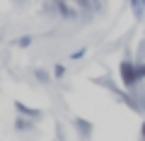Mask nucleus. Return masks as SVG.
I'll return each instance as SVG.
<instances>
[{"mask_svg": "<svg viewBox=\"0 0 145 141\" xmlns=\"http://www.w3.org/2000/svg\"><path fill=\"white\" fill-rule=\"evenodd\" d=\"M53 75H56V78H65V66H63V63H56V66H53Z\"/></svg>", "mask_w": 145, "mask_h": 141, "instance_id": "10", "label": "nucleus"}, {"mask_svg": "<svg viewBox=\"0 0 145 141\" xmlns=\"http://www.w3.org/2000/svg\"><path fill=\"white\" fill-rule=\"evenodd\" d=\"M85 54H87V46H80L78 51H72V54H70V58H72V61H78V58H82Z\"/></svg>", "mask_w": 145, "mask_h": 141, "instance_id": "11", "label": "nucleus"}, {"mask_svg": "<svg viewBox=\"0 0 145 141\" xmlns=\"http://www.w3.org/2000/svg\"><path fill=\"white\" fill-rule=\"evenodd\" d=\"M75 126H78V131H80V136H89V131H92V124L89 122H85V119H75Z\"/></svg>", "mask_w": 145, "mask_h": 141, "instance_id": "6", "label": "nucleus"}, {"mask_svg": "<svg viewBox=\"0 0 145 141\" xmlns=\"http://www.w3.org/2000/svg\"><path fill=\"white\" fill-rule=\"evenodd\" d=\"M131 10H133L135 20H143L145 17V0H131Z\"/></svg>", "mask_w": 145, "mask_h": 141, "instance_id": "4", "label": "nucleus"}, {"mask_svg": "<svg viewBox=\"0 0 145 141\" xmlns=\"http://www.w3.org/2000/svg\"><path fill=\"white\" fill-rule=\"evenodd\" d=\"M138 61H145V39L140 42V49H138Z\"/></svg>", "mask_w": 145, "mask_h": 141, "instance_id": "12", "label": "nucleus"}, {"mask_svg": "<svg viewBox=\"0 0 145 141\" xmlns=\"http://www.w3.org/2000/svg\"><path fill=\"white\" fill-rule=\"evenodd\" d=\"M119 75H121V83H123L126 90H138L140 80H138V73H135V61L123 58L119 66Z\"/></svg>", "mask_w": 145, "mask_h": 141, "instance_id": "2", "label": "nucleus"}, {"mask_svg": "<svg viewBox=\"0 0 145 141\" xmlns=\"http://www.w3.org/2000/svg\"><path fill=\"white\" fill-rule=\"evenodd\" d=\"M140 139L145 141V119H143V124H140Z\"/></svg>", "mask_w": 145, "mask_h": 141, "instance_id": "13", "label": "nucleus"}, {"mask_svg": "<svg viewBox=\"0 0 145 141\" xmlns=\"http://www.w3.org/2000/svg\"><path fill=\"white\" fill-rule=\"evenodd\" d=\"M31 126H34V122H31V119H27V117H22V115L15 119V129H17V131H29Z\"/></svg>", "mask_w": 145, "mask_h": 141, "instance_id": "5", "label": "nucleus"}, {"mask_svg": "<svg viewBox=\"0 0 145 141\" xmlns=\"http://www.w3.org/2000/svg\"><path fill=\"white\" fill-rule=\"evenodd\" d=\"M31 42H34V37H31V34H24V37H20L17 39V46H31Z\"/></svg>", "mask_w": 145, "mask_h": 141, "instance_id": "9", "label": "nucleus"}, {"mask_svg": "<svg viewBox=\"0 0 145 141\" xmlns=\"http://www.w3.org/2000/svg\"><path fill=\"white\" fill-rule=\"evenodd\" d=\"M44 10H46L48 15H58V17H63V20H70V22H75L80 17L78 5L70 3V0H46Z\"/></svg>", "mask_w": 145, "mask_h": 141, "instance_id": "1", "label": "nucleus"}, {"mask_svg": "<svg viewBox=\"0 0 145 141\" xmlns=\"http://www.w3.org/2000/svg\"><path fill=\"white\" fill-rule=\"evenodd\" d=\"M17 3H22V0H17Z\"/></svg>", "mask_w": 145, "mask_h": 141, "instance_id": "14", "label": "nucleus"}, {"mask_svg": "<svg viewBox=\"0 0 145 141\" xmlns=\"http://www.w3.org/2000/svg\"><path fill=\"white\" fill-rule=\"evenodd\" d=\"M34 78L39 80V83H48V78H51V75H48L44 68H34Z\"/></svg>", "mask_w": 145, "mask_h": 141, "instance_id": "7", "label": "nucleus"}, {"mask_svg": "<svg viewBox=\"0 0 145 141\" xmlns=\"http://www.w3.org/2000/svg\"><path fill=\"white\" fill-rule=\"evenodd\" d=\"M135 73H138V80L143 83L145 80V61H135Z\"/></svg>", "mask_w": 145, "mask_h": 141, "instance_id": "8", "label": "nucleus"}, {"mask_svg": "<svg viewBox=\"0 0 145 141\" xmlns=\"http://www.w3.org/2000/svg\"><path fill=\"white\" fill-rule=\"evenodd\" d=\"M15 107H17V112H20L22 117H27V119H31V122L41 119V110H31V107H27V105H24V102H20V100L15 102Z\"/></svg>", "mask_w": 145, "mask_h": 141, "instance_id": "3", "label": "nucleus"}]
</instances>
